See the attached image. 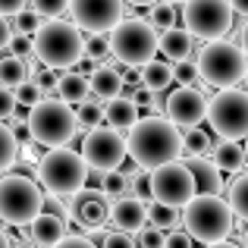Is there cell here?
Returning <instances> with one entry per match:
<instances>
[{"mask_svg":"<svg viewBox=\"0 0 248 248\" xmlns=\"http://www.w3.org/2000/svg\"><path fill=\"white\" fill-rule=\"evenodd\" d=\"M126 148H129V157L145 170V173H154V170L179 160L182 132L167 116H145V120H139L129 129Z\"/></svg>","mask_w":248,"mask_h":248,"instance_id":"6da1fadb","label":"cell"},{"mask_svg":"<svg viewBox=\"0 0 248 248\" xmlns=\"http://www.w3.org/2000/svg\"><path fill=\"white\" fill-rule=\"evenodd\" d=\"M35 57L44 69H73L85 57V35L76 22H44L35 35Z\"/></svg>","mask_w":248,"mask_h":248,"instance_id":"7a4b0ae2","label":"cell"},{"mask_svg":"<svg viewBox=\"0 0 248 248\" xmlns=\"http://www.w3.org/2000/svg\"><path fill=\"white\" fill-rule=\"evenodd\" d=\"M232 217L226 198H214V195H195L186 207H182V230L201 245H217L226 242L232 232Z\"/></svg>","mask_w":248,"mask_h":248,"instance_id":"3957f363","label":"cell"},{"mask_svg":"<svg viewBox=\"0 0 248 248\" xmlns=\"http://www.w3.org/2000/svg\"><path fill=\"white\" fill-rule=\"evenodd\" d=\"M38 186L47 195H79L85 188V179H88V167H85L82 154L73 151V148H54V151H44L41 160L35 167Z\"/></svg>","mask_w":248,"mask_h":248,"instance_id":"277c9868","label":"cell"},{"mask_svg":"<svg viewBox=\"0 0 248 248\" xmlns=\"http://www.w3.org/2000/svg\"><path fill=\"white\" fill-rule=\"evenodd\" d=\"M29 129H31V141L41 148H66L76 139V110L60 97H44L38 107L29 110Z\"/></svg>","mask_w":248,"mask_h":248,"instance_id":"5b68a950","label":"cell"},{"mask_svg":"<svg viewBox=\"0 0 248 248\" xmlns=\"http://www.w3.org/2000/svg\"><path fill=\"white\" fill-rule=\"evenodd\" d=\"M198 76L204 85H214L217 91L236 88L248 76V57L232 41H211L198 54Z\"/></svg>","mask_w":248,"mask_h":248,"instance_id":"8992f818","label":"cell"},{"mask_svg":"<svg viewBox=\"0 0 248 248\" xmlns=\"http://www.w3.org/2000/svg\"><path fill=\"white\" fill-rule=\"evenodd\" d=\"M157 50H160V35L148 19H123L110 31V54L123 66H141L145 69L154 60Z\"/></svg>","mask_w":248,"mask_h":248,"instance_id":"52a82bcc","label":"cell"},{"mask_svg":"<svg viewBox=\"0 0 248 248\" xmlns=\"http://www.w3.org/2000/svg\"><path fill=\"white\" fill-rule=\"evenodd\" d=\"M44 214V192L35 179L22 173L0 176V220L13 226H29Z\"/></svg>","mask_w":248,"mask_h":248,"instance_id":"ba28073f","label":"cell"},{"mask_svg":"<svg viewBox=\"0 0 248 248\" xmlns=\"http://www.w3.org/2000/svg\"><path fill=\"white\" fill-rule=\"evenodd\" d=\"M232 6L230 0H188L182 3V25L192 38L211 44L223 41V35L232 29Z\"/></svg>","mask_w":248,"mask_h":248,"instance_id":"9c48e42d","label":"cell"},{"mask_svg":"<svg viewBox=\"0 0 248 248\" xmlns=\"http://www.w3.org/2000/svg\"><path fill=\"white\" fill-rule=\"evenodd\" d=\"M207 123L223 141L248 139V91L226 88L207 101Z\"/></svg>","mask_w":248,"mask_h":248,"instance_id":"30bf717a","label":"cell"},{"mask_svg":"<svg viewBox=\"0 0 248 248\" xmlns=\"http://www.w3.org/2000/svg\"><path fill=\"white\" fill-rule=\"evenodd\" d=\"M129 148H126V135L120 129H110V126H97L85 135L82 141V160L88 167V173H113L116 167L126 160Z\"/></svg>","mask_w":248,"mask_h":248,"instance_id":"8fae6325","label":"cell"},{"mask_svg":"<svg viewBox=\"0 0 248 248\" xmlns=\"http://www.w3.org/2000/svg\"><path fill=\"white\" fill-rule=\"evenodd\" d=\"M151 195L157 204L167 207H186L188 201L198 195V186H195L192 170L186 167V160H173V164L160 167L151 173Z\"/></svg>","mask_w":248,"mask_h":248,"instance_id":"7c38bea8","label":"cell"},{"mask_svg":"<svg viewBox=\"0 0 248 248\" xmlns=\"http://www.w3.org/2000/svg\"><path fill=\"white\" fill-rule=\"evenodd\" d=\"M123 6H126V0H69L73 22L91 35L113 31L123 22Z\"/></svg>","mask_w":248,"mask_h":248,"instance_id":"4fadbf2b","label":"cell"},{"mask_svg":"<svg viewBox=\"0 0 248 248\" xmlns=\"http://www.w3.org/2000/svg\"><path fill=\"white\" fill-rule=\"evenodd\" d=\"M207 101H211V97H204L198 88H176L173 94L167 97L164 113L179 132H186V129H195L207 116Z\"/></svg>","mask_w":248,"mask_h":248,"instance_id":"5bb4252c","label":"cell"},{"mask_svg":"<svg viewBox=\"0 0 248 248\" xmlns=\"http://www.w3.org/2000/svg\"><path fill=\"white\" fill-rule=\"evenodd\" d=\"M110 201L101 188H82L79 195H73L69 201V217L76 220L85 230H101L104 223L110 220Z\"/></svg>","mask_w":248,"mask_h":248,"instance_id":"9a60e30c","label":"cell"},{"mask_svg":"<svg viewBox=\"0 0 248 248\" xmlns=\"http://www.w3.org/2000/svg\"><path fill=\"white\" fill-rule=\"evenodd\" d=\"M110 223L120 232H139L145 230L148 223V204L139 201L135 195H126V198H116L113 207H110Z\"/></svg>","mask_w":248,"mask_h":248,"instance_id":"2e32d148","label":"cell"},{"mask_svg":"<svg viewBox=\"0 0 248 248\" xmlns=\"http://www.w3.org/2000/svg\"><path fill=\"white\" fill-rule=\"evenodd\" d=\"M29 239L38 248H57L66 239V220L54 217V214H41L29 223Z\"/></svg>","mask_w":248,"mask_h":248,"instance_id":"e0dca14e","label":"cell"},{"mask_svg":"<svg viewBox=\"0 0 248 248\" xmlns=\"http://www.w3.org/2000/svg\"><path fill=\"white\" fill-rule=\"evenodd\" d=\"M88 85H91L94 101H116V97H123L126 79H123V73L116 66H107V63H104V66L88 79Z\"/></svg>","mask_w":248,"mask_h":248,"instance_id":"ac0fdd59","label":"cell"},{"mask_svg":"<svg viewBox=\"0 0 248 248\" xmlns=\"http://www.w3.org/2000/svg\"><path fill=\"white\" fill-rule=\"evenodd\" d=\"M186 167L192 170V176H195L198 195H214V198H220V192H223V176H220V170L214 167L211 160H204V157H188Z\"/></svg>","mask_w":248,"mask_h":248,"instance_id":"d6986e66","label":"cell"},{"mask_svg":"<svg viewBox=\"0 0 248 248\" xmlns=\"http://www.w3.org/2000/svg\"><path fill=\"white\" fill-rule=\"evenodd\" d=\"M104 120H107L110 129L129 132V129L139 123V107H135L132 97H116V101H107V104H104Z\"/></svg>","mask_w":248,"mask_h":248,"instance_id":"ffe728a7","label":"cell"},{"mask_svg":"<svg viewBox=\"0 0 248 248\" xmlns=\"http://www.w3.org/2000/svg\"><path fill=\"white\" fill-rule=\"evenodd\" d=\"M192 41L195 38L188 35L186 29H167V31H160V54H164L170 63H182L192 54Z\"/></svg>","mask_w":248,"mask_h":248,"instance_id":"44dd1931","label":"cell"},{"mask_svg":"<svg viewBox=\"0 0 248 248\" xmlns=\"http://www.w3.org/2000/svg\"><path fill=\"white\" fill-rule=\"evenodd\" d=\"M91 94V85L85 76H79L76 69H66V73L60 76V82H57V97L60 101H66L69 107H79L82 101H88Z\"/></svg>","mask_w":248,"mask_h":248,"instance_id":"7402d4cb","label":"cell"},{"mask_svg":"<svg viewBox=\"0 0 248 248\" xmlns=\"http://www.w3.org/2000/svg\"><path fill=\"white\" fill-rule=\"evenodd\" d=\"M211 154H214V167H217L220 173H239L248 160L245 148L239 145V141H220L217 148H211Z\"/></svg>","mask_w":248,"mask_h":248,"instance_id":"603a6c76","label":"cell"},{"mask_svg":"<svg viewBox=\"0 0 248 248\" xmlns=\"http://www.w3.org/2000/svg\"><path fill=\"white\" fill-rule=\"evenodd\" d=\"M29 79H31V73L25 66V57H13V54L0 57V85L3 88L16 91L19 85H25Z\"/></svg>","mask_w":248,"mask_h":248,"instance_id":"cb8c5ba5","label":"cell"},{"mask_svg":"<svg viewBox=\"0 0 248 248\" xmlns=\"http://www.w3.org/2000/svg\"><path fill=\"white\" fill-rule=\"evenodd\" d=\"M176 79H173V63L170 60H151L145 69H141V85H148V88L157 94V91L170 88Z\"/></svg>","mask_w":248,"mask_h":248,"instance_id":"d4e9b609","label":"cell"},{"mask_svg":"<svg viewBox=\"0 0 248 248\" xmlns=\"http://www.w3.org/2000/svg\"><path fill=\"white\" fill-rule=\"evenodd\" d=\"M226 204H230L232 217H239V220L248 223V173H242L230 186V192H226Z\"/></svg>","mask_w":248,"mask_h":248,"instance_id":"484cf974","label":"cell"},{"mask_svg":"<svg viewBox=\"0 0 248 248\" xmlns=\"http://www.w3.org/2000/svg\"><path fill=\"white\" fill-rule=\"evenodd\" d=\"M19 148H22V145L16 141L13 129L0 123V173H6V170L16 167V160H19Z\"/></svg>","mask_w":248,"mask_h":248,"instance_id":"4316f807","label":"cell"},{"mask_svg":"<svg viewBox=\"0 0 248 248\" xmlns=\"http://www.w3.org/2000/svg\"><path fill=\"white\" fill-rule=\"evenodd\" d=\"M148 223H151L154 230H160V232H170V230H176V223H179V211L154 201V204H148Z\"/></svg>","mask_w":248,"mask_h":248,"instance_id":"83f0119b","label":"cell"},{"mask_svg":"<svg viewBox=\"0 0 248 248\" xmlns=\"http://www.w3.org/2000/svg\"><path fill=\"white\" fill-rule=\"evenodd\" d=\"M182 151H186L188 157H204V154L211 151V135L201 126L186 129V132H182Z\"/></svg>","mask_w":248,"mask_h":248,"instance_id":"f1b7e54d","label":"cell"},{"mask_svg":"<svg viewBox=\"0 0 248 248\" xmlns=\"http://www.w3.org/2000/svg\"><path fill=\"white\" fill-rule=\"evenodd\" d=\"M129 186H132L129 173H120V170L101 176V192L107 195V198H126V195H129Z\"/></svg>","mask_w":248,"mask_h":248,"instance_id":"f546056e","label":"cell"},{"mask_svg":"<svg viewBox=\"0 0 248 248\" xmlns=\"http://www.w3.org/2000/svg\"><path fill=\"white\" fill-rule=\"evenodd\" d=\"M148 22L157 29V35H160V31H167V29H176V6L167 3V0L154 3L151 10H148Z\"/></svg>","mask_w":248,"mask_h":248,"instance_id":"4dcf8cb0","label":"cell"},{"mask_svg":"<svg viewBox=\"0 0 248 248\" xmlns=\"http://www.w3.org/2000/svg\"><path fill=\"white\" fill-rule=\"evenodd\" d=\"M76 120H79V129H97L104 123V104L101 101H82L79 110H76Z\"/></svg>","mask_w":248,"mask_h":248,"instance_id":"1f68e13d","label":"cell"},{"mask_svg":"<svg viewBox=\"0 0 248 248\" xmlns=\"http://www.w3.org/2000/svg\"><path fill=\"white\" fill-rule=\"evenodd\" d=\"M31 10H35L41 19L54 22V19H60L63 13L69 10V0H31Z\"/></svg>","mask_w":248,"mask_h":248,"instance_id":"d6a6232c","label":"cell"},{"mask_svg":"<svg viewBox=\"0 0 248 248\" xmlns=\"http://www.w3.org/2000/svg\"><path fill=\"white\" fill-rule=\"evenodd\" d=\"M173 79L179 82V88H195V82L201 79L198 76V63H192V60L173 63Z\"/></svg>","mask_w":248,"mask_h":248,"instance_id":"836d02e7","label":"cell"},{"mask_svg":"<svg viewBox=\"0 0 248 248\" xmlns=\"http://www.w3.org/2000/svg\"><path fill=\"white\" fill-rule=\"evenodd\" d=\"M41 25H44V19L38 16L35 10H22L16 16V31H19V35H31V38H35Z\"/></svg>","mask_w":248,"mask_h":248,"instance_id":"e575fe53","label":"cell"},{"mask_svg":"<svg viewBox=\"0 0 248 248\" xmlns=\"http://www.w3.org/2000/svg\"><path fill=\"white\" fill-rule=\"evenodd\" d=\"M167 232L154 230V226H145V230L135 232V248H164Z\"/></svg>","mask_w":248,"mask_h":248,"instance_id":"d590c367","label":"cell"},{"mask_svg":"<svg viewBox=\"0 0 248 248\" xmlns=\"http://www.w3.org/2000/svg\"><path fill=\"white\" fill-rule=\"evenodd\" d=\"M16 101L22 104V107L31 110V107H38V104L44 101V94H41V88H38V85L29 79L25 85H19V88H16Z\"/></svg>","mask_w":248,"mask_h":248,"instance_id":"8d00e7d4","label":"cell"},{"mask_svg":"<svg viewBox=\"0 0 248 248\" xmlns=\"http://www.w3.org/2000/svg\"><path fill=\"white\" fill-rule=\"evenodd\" d=\"M107 50H110V38H104V35H88L85 38V57L104 63V54H107Z\"/></svg>","mask_w":248,"mask_h":248,"instance_id":"74e56055","label":"cell"},{"mask_svg":"<svg viewBox=\"0 0 248 248\" xmlns=\"http://www.w3.org/2000/svg\"><path fill=\"white\" fill-rule=\"evenodd\" d=\"M31 82L41 88V94L44 97H54V91H57V82H60V76L54 73V69H38V73H31Z\"/></svg>","mask_w":248,"mask_h":248,"instance_id":"f35d334b","label":"cell"},{"mask_svg":"<svg viewBox=\"0 0 248 248\" xmlns=\"http://www.w3.org/2000/svg\"><path fill=\"white\" fill-rule=\"evenodd\" d=\"M132 195L139 201H154V195H151V173H132Z\"/></svg>","mask_w":248,"mask_h":248,"instance_id":"ab89813d","label":"cell"},{"mask_svg":"<svg viewBox=\"0 0 248 248\" xmlns=\"http://www.w3.org/2000/svg\"><path fill=\"white\" fill-rule=\"evenodd\" d=\"M16 107H19L16 91H10V88H3V85H0V123L10 120V116L16 113Z\"/></svg>","mask_w":248,"mask_h":248,"instance_id":"60d3db41","label":"cell"},{"mask_svg":"<svg viewBox=\"0 0 248 248\" xmlns=\"http://www.w3.org/2000/svg\"><path fill=\"white\" fill-rule=\"evenodd\" d=\"M29 50H35V38H31V35H19V31H16L13 41H10V54L13 57H25Z\"/></svg>","mask_w":248,"mask_h":248,"instance_id":"b9f144b4","label":"cell"},{"mask_svg":"<svg viewBox=\"0 0 248 248\" xmlns=\"http://www.w3.org/2000/svg\"><path fill=\"white\" fill-rule=\"evenodd\" d=\"M101 248H135V239L129 232H107Z\"/></svg>","mask_w":248,"mask_h":248,"instance_id":"7bdbcfd3","label":"cell"},{"mask_svg":"<svg viewBox=\"0 0 248 248\" xmlns=\"http://www.w3.org/2000/svg\"><path fill=\"white\" fill-rule=\"evenodd\" d=\"M192 242H195V239L188 236L186 230H170V232H167L164 248H192Z\"/></svg>","mask_w":248,"mask_h":248,"instance_id":"ee69618b","label":"cell"},{"mask_svg":"<svg viewBox=\"0 0 248 248\" xmlns=\"http://www.w3.org/2000/svg\"><path fill=\"white\" fill-rule=\"evenodd\" d=\"M132 101H135V107H151L154 91L148 88V85H139V88H132Z\"/></svg>","mask_w":248,"mask_h":248,"instance_id":"f6af8a7d","label":"cell"},{"mask_svg":"<svg viewBox=\"0 0 248 248\" xmlns=\"http://www.w3.org/2000/svg\"><path fill=\"white\" fill-rule=\"evenodd\" d=\"M25 6H29V0H0V16H19Z\"/></svg>","mask_w":248,"mask_h":248,"instance_id":"bcb514c9","label":"cell"},{"mask_svg":"<svg viewBox=\"0 0 248 248\" xmlns=\"http://www.w3.org/2000/svg\"><path fill=\"white\" fill-rule=\"evenodd\" d=\"M57 248H97L91 239H85V236H66Z\"/></svg>","mask_w":248,"mask_h":248,"instance_id":"7dc6e473","label":"cell"},{"mask_svg":"<svg viewBox=\"0 0 248 248\" xmlns=\"http://www.w3.org/2000/svg\"><path fill=\"white\" fill-rule=\"evenodd\" d=\"M10 41H13V25L0 16V50H10Z\"/></svg>","mask_w":248,"mask_h":248,"instance_id":"c3c4849f","label":"cell"},{"mask_svg":"<svg viewBox=\"0 0 248 248\" xmlns=\"http://www.w3.org/2000/svg\"><path fill=\"white\" fill-rule=\"evenodd\" d=\"M19 151H22V160H25V164H35L38 167V160H41V157H38V148L35 145H22Z\"/></svg>","mask_w":248,"mask_h":248,"instance_id":"681fc988","label":"cell"},{"mask_svg":"<svg viewBox=\"0 0 248 248\" xmlns=\"http://www.w3.org/2000/svg\"><path fill=\"white\" fill-rule=\"evenodd\" d=\"M230 6H232V13H239V16L248 19V0H230Z\"/></svg>","mask_w":248,"mask_h":248,"instance_id":"f907efd6","label":"cell"},{"mask_svg":"<svg viewBox=\"0 0 248 248\" xmlns=\"http://www.w3.org/2000/svg\"><path fill=\"white\" fill-rule=\"evenodd\" d=\"M239 47H242V50H245V57H248V19H245L242 31H239Z\"/></svg>","mask_w":248,"mask_h":248,"instance_id":"816d5d0a","label":"cell"},{"mask_svg":"<svg viewBox=\"0 0 248 248\" xmlns=\"http://www.w3.org/2000/svg\"><path fill=\"white\" fill-rule=\"evenodd\" d=\"M126 3H132V6H148V10H151V6L160 3V0H126Z\"/></svg>","mask_w":248,"mask_h":248,"instance_id":"f5cc1de1","label":"cell"},{"mask_svg":"<svg viewBox=\"0 0 248 248\" xmlns=\"http://www.w3.org/2000/svg\"><path fill=\"white\" fill-rule=\"evenodd\" d=\"M0 248H13V242H10V236H6L3 230H0Z\"/></svg>","mask_w":248,"mask_h":248,"instance_id":"db71d44e","label":"cell"},{"mask_svg":"<svg viewBox=\"0 0 248 248\" xmlns=\"http://www.w3.org/2000/svg\"><path fill=\"white\" fill-rule=\"evenodd\" d=\"M207 248H242V245H232V242H217V245H207Z\"/></svg>","mask_w":248,"mask_h":248,"instance_id":"11a10c76","label":"cell"},{"mask_svg":"<svg viewBox=\"0 0 248 248\" xmlns=\"http://www.w3.org/2000/svg\"><path fill=\"white\" fill-rule=\"evenodd\" d=\"M13 248H38V245H35V242H16Z\"/></svg>","mask_w":248,"mask_h":248,"instance_id":"9f6ffc18","label":"cell"},{"mask_svg":"<svg viewBox=\"0 0 248 248\" xmlns=\"http://www.w3.org/2000/svg\"><path fill=\"white\" fill-rule=\"evenodd\" d=\"M167 3H173V6H176V3H188V0H167Z\"/></svg>","mask_w":248,"mask_h":248,"instance_id":"6f0895ef","label":"cell"},{"mask_svg":"<svg viewBox=\"0 0 248 248\" xmlns=\"http://www.w3.org/2000/svg\"><path fill=\"white\" fill-rule=\"evenodd\" d=\"M242 248H248V230H245V239H242Z\"/></svg>","mask_w":248,"mask_h":248,"instance_id":"680465c9","label":"cell"},{"mask_svg":"<svg viewBox=\"0 0 248 248\" xmlns=\"http://www.w3.org/2000/svg\"><path fill=\"white\" fill-rule=\"evenodd\" d=\"M245 85H248V76H245Z\"/></svg>","mask_w":248,"mask_h":248,"instance_id":"91938a15","label":"cell"},{"mask_svg":"<svg viewBox=\"0 0 248 248\" xmlns=\"http://www.w3.org/2000/svg\"><path fill=\"white\" fill-rule=\"evenodd\" d=\"M245 154H248V145H245Z\"/></svg>","mask_w":248,"mask_h":248,"instance_id":"94428289","label":"cell"}]
</instances>
